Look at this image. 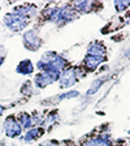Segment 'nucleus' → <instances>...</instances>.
<instances>
[{
  "label": "nucleus",
  "mask_w": 130,
  "mask_h": 146,
  "mask_svg": "<svg viewBox=\"0 0 130 146\" xmlns=\"http://www.w3.org/2000/svg\"><path fill=\"white\" fill-rule=\"evenodd\" d=\"M40 146H59V142L57 141H47V142H44V143H42Z\"/></svg>",
  "instance_id": "obj_19"
},
{
  "label": "nucleus",
  "mask_w": 130,
  "mask_h": 146,
  "mask_svg": "<svg viewBox=\"0 0 130 146\" xmlns=\"http://www.w3.org/2000/svg\"><path fill=\"white\" fill-rule=\"evenodd\" d=\"M60 74L61 73L57 72H40L34 77V85L39 89H44L57 81L60 78Z\"/></svg>",
  "instance_id": "obj_4"
},
{
  "label": "nucleus",
  "mask_w": 130,
  "mask_h": 146,
  "mask_svg": "<svg viewBox=\"0 0 130 146\" xmlns=\"http://www.w3.org/2000/svg\"><path fill=\"white\" fill-rule=\"evenodd\" d=\"M3 21H4V24L7 25V27H9L12 31H21L27 26L29 18H25V17H22V16H18V15H16V13L11 12L4 16Z\"/></svg>",
  "instance_id": "obj_3"
},
{
  "label": "nucleus",
  "mask_w": 130,
  "mask_h": 146,
  "mask_svg": "<svg viewBox=\"0 0 130 146\" xmlns=\"http://www.w3.org/2000/svg\"><path fill=\"white\" fill-rule=\"evenodd\" d=\"M24 46L30 51H36L40 48V46L43 44L42 39H40L35 30H27L24 33Z\"/></svg>",
  "instance_id": "obj_6"
},
{
  "label": "nucleus",
  "mask_w": 130,
  "mask_h": 146,
  "mask_svg": "<svg viewBox=\"0 0 130 146\" xmlns=\"http://www.w3.org/2000/svg\"><path fill=\"white\" fill-rule=\"evenodd\" d=\"M104 81H106V78H99V80H95L92 84H91V86L87 89V93L86 94L87 95H92L95 94L98 90H99L100 88H102V85L104 84Z\"/></svg>",
  "instance_id": "obj_15"
},
{
  "label": "nucleus",
  "mask_w": 130,
  "mask_h": 146,
  "mask_svg": "<svg viewBox=\"0 0 130 146\" xmlns=\"http://www.w3.org/2000/svg\"><path fill=\"white\" fill-rule=\"evenodd\" d=\"M25 91H29V94L31 93V84H30V82H25L24 85H22L21 93H22V94H25Z\"/></svg>",
  "instance_id": "obj_18"
},
{
  "label": "nucleus",
  "mask_w": 130,
  "mask_h": 146,
  "mask_svg": "<svg viewBox=\"0 0 130 146\" xmlns=\"http://www.w3.org/2000/svg\"><path fill=\"white\" fill-rule=\"evenodd\" d=\"M79 93L78 91H69V93H64V94L59 95V97H53L51 99H48L47 102H51V100H55V102H60V100H64V99H70V98H76L78 97Z\"/></svg>",
  "instance_id": "obj_16"
},
{
  "label": "nucleus",
  "mask_w": 130,
  "mask_h": 146,
  "mask_svg": "<svg viewBox=\"0 0 130 146\" xmlns=\"http://www.w3.org/2000/svg\"><path fill=\"white\" fill-rule=\"evenodd\" d=\"M4 132H5V136L9 137V138H17V137L21 136L22 128L15 115H9L5 119V121H4Z\"/></svg>",
  "instance_id": "obj_5"
},
{
  "label": "nucleus",
  "mask_w": 130,
  "mask_h": 146,
  "mask_svg": "<svg viewBox=\"0 0 130 146\" xmlns=\"http://www.w3.org/2000/svg\"><path fill=\"white\" fill-rule=\"evenodd\" d=\"M4 111H5V106H1V104H0V116L4 113Z\"/></svg>",
  "instance_id": "obj_20"
},
{
  "label": "nucleus",
  "mask_w": 130,
  "mask_h": 146,
  "mask_svg": "<svg viewBox=\"0 0 130 146\" xmlns=\"http://www.w3.org/2000/svg\"><path fill=\"white\" fill-rule=\"evenodd\" d=\"M4 60H5V58H4V56H1V55H0V67H1V65H3Z\"/></svg>",
  "instance_id": "obj_21"
},
{
  "label": "nucleus",
  "mask_w": 130,
  "mask_h": 146,
  "mask_svg": "<svg viewBox=\"0 0 130 146\" xmlns=\"http://www.w3.org/2000/svg\"><path fill=\"white\" fill-rule=\"evenodd\" d=\"M79 70L76 67H67L65 69L61 72L59 82H60V88L65 89V88H70V86L76 85L77 82L79 81Z\"/></svg>",
  "instance_id": "obj_2"
},
{
  "label": "nucleus",
  "mask_w": 130,
  "mask_h": 146,
  "mask_svg": "<svg viewBox=\"0 0 130 146\" xmlns=\"http://www.w3.org/2000/svg\"><path fill=\"white\" fill-rule=\"evenodd\" d=\"M13 13H16L18 16H22L25 18H29L30 16H34L36 13V8L34 5H31V4H22L20 7H16Z\"/></svg>",
  "instance_id": "obj_11"
},
{
  "label": "nucleus",
  "mask_w": 130,
  "mask_h": 146,
  "mask_svg": "<svg viewBox=\"0 0 130 146\" xmlns=\"http://www.w3.org/2000/svg\"><path fill=\"white\" fill-rule=\"evenodd\" d=\"M43 133H44V129H43V128H40V127L31 128V129H29V131L26 132L25 137H22V140H24L25 142H33V141L40 138V137L43 136Z\"/></svg>",
  "instance_id": "obj_13"
},
{
  "label": "nucleus",
  "mask_w": 130,
  "mask_h": 146,
  "mask_svg": "<svg viewBox=\"0 0 130 146\" xmlns=\"http://www.w3.org/2000/svg\"><path fill=\"white\" fill-rule=\"evenodd\" d=\"M106 54H107V48L102 42H96L95 40V42H92L87 47V55H91V56L106 58Z\"/></svg>",
  "instance_id": "obj_9"
},
{
  "label": "nucleus",
  "mask_w": 130,
  "mask_h": 146,
  "mask_svg": "<svg viewBox=\"0 0 130 146\" xmlns=\"http://www.w3.org/2000/svg\"><path fill=\"white\" fill-rule=\"evenodd\" d=\"M82 145L83 146H113V143L108 134H98V136L87 137Z\"/></svg>",
  "instance_id": "obj_7"
},
{
  "label": "nucleus",
  "mask_w": 130,
  "mask_h": 146,
  "mask_svg": "<svg viewBox=\"0 0 130 146\" xmlns=\"http://www.w3.org/2000/svg\"><path fill=\"white\" fill-rule=\"evenodd\" d=\"M115 7H116V11L117 12H122L127 7H130V1H122V0H117L115 1Z\"/></svg>",
  "instance_id": "obj_17"
},
{
  "label": "nucleus",
  "mask_w": 130,
  "mask_h": 146,
  "mask_svg": "<svg viewBox=\"0 0 130 146\" xmlns=\"http://www.w3.org/2000/svg\"><path fill=\"white\" fill-rule=\"evenodd\" d=\"M18 123H20V125H21L22 129H31L33 127V120H31V115L30 113H27V112H21L20 115H18L17 117Z\"/></svg>",
  "instance_id": "obj_14"
},
{
  "label": "nucleus",
  "mask_w": 130,
  "mask_h": 146,
  "mask_svg": "<svg viewBox=\"0 0 130 146\" xmlns=\"http://www.w3.org/2000/svg\"><path fill=\"white\" fill-rule=\"evenodd\" d=\"M16 72L18 74H25V76H30L31 73L34 72V65L31 63V60L26 59V60H22L18 63V65L16 67Z\"/></svg>",
  "instance_id": "obj_12"
},
{
  "label": "nucleus",
  "mask_w": 130,
  "mask_h": 146,
  "mask_svg": "<svg viewBox=\"0 0 130 146\" xmlns=\"http://www.w3.org/2000/svg\"><path fill=\"white\" fill-rule=\"evenodd\" d=\"M36 67L40 72H57L61 73L65 68L68 67V60L64 59L63 56H60L59 54L53 51L46 52L42 56Z\"/></svg>",
  "instance_id": "obj_1"
},
{
  "label": "nucleus",
  "mask_w": 130,
  "mask_h": 146,
  "mask_svg": "<svg viewBox=\"0 0 130 146\" xmlns=\"http://www.w3.org/2000/svg\"><path fill=\"white\" fill-rule=\"evenodd\" d=\"M106 61V58H99V56H91V55H87L83 61H82V65L85 67L86 72H92L95 70L100 64Z\"/></svg>",
  "instance_id": "obj_8"
},
{
  "label": "nucleus",
  "mask_w": 130,
  "mask_h": 146,
  "mask_svg": "<svg viewBox=\"0 0 130 146\" xmlns=\"http://www.w3.org/2000/svg\"><path fill=\"white\" fill-rule=\"evenodd\" d=\"M73 5H74V11L77 13H88V12L95 11L94 7L98 5V3L90 1V0H85V1H77Z\"/></svg>",
  "instance_id": "obj_10"
}]
</instances>
